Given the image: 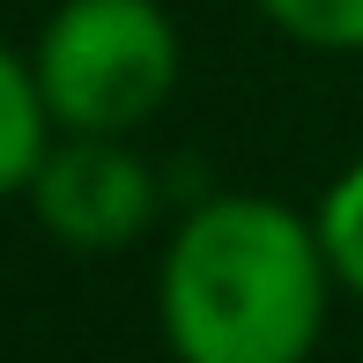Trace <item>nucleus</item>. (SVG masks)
<instances>
[{
  "label": "nucleus",
  "mask_w": 363,
  "mask_h": 363,
  "mask_svg": "<svg viewBox=\"0 0 363 363\" xmlns=\"http://www.w3.org/2000/svg\"><path fill=\"white\" fill-rule=\"evenodd\" d=\"M30 208L74 252H119L156 216V178L119 134H67L45 148L30 178Z\"/></svg>",
  "instance_id": "nucleus-3"
},
{
  "label": "nucleus",
  "mask_w": 363,
  "mask_h": 363,
  "mask_svg": "<svg viewBox=\"0 0 363 363\" xmlns=\"http://www.w3.org/2000/svg\"><path fill=\"white\" fill-rule=\"evenodd\" d=\"M334 304L319 223L267 193H216L178 223L156 274L178 363H311Z\"/></svg>",
  "instance_id": "nucleus-1"
},
{
  "label": "nucleus",
  "mask_w": 363,
  "mask_h": 363,
  "mask_svg": "<svg viewBox=\"0 0 363 363\" xmlns=\"http://www.w3.org/2000/svg\"><path fill=\"white\" fill-rule=\"evenodd\" d=\"M311 223H319V245H326V259H334V282L363 296V163H349V171L326 186V201H319Z\"/></svg>",
  "instance_id": "nucleus-5"
},
{
  "label": "nucleus",
  "mask_w": 363,
  "mask_h": 363,
  "mask_svg": "<svg viewBox=\"0 0 363 363\" xmlns=\"http://www.w3.org/2000/svg\"><path fill=\"white\" fill-rule=\"evenodd\" d=\"M259 15L311 52H363V0H259Z\"/></svg>",
  "instance_id": "nucleus-6"
},
{
  "label": "nucleus",
  "mask_w": 363,
  "mask_h": 363,
  "mask_svg": "<svg viewBox=\"0 0 363 363\" xmlns=\"http://www.w3.org/2000/svg\"><path fill=\"white\" fill-rule=\"evenodd\" d=\"M45 148H52V104L38 89V67L0 45V201L30 193Z\"/></svg>",
  "instance_id": "nucleus-4"
},
{
  "label": "nucleus",
  "mask_w": 363,
  "mask_h": 363,
  "mask_svg": "<svg viewBox=\"0 0 363 363\" xmlns=\"http://www.w3.org/2000/svg\"><path fill=\"white\" fill-rule=\"evenodd\" d=\"M30 67L60 134H134L178 89V30L163 0H60Z\"/></svg>",
  "instance_id": "nucleus-2"
}]
</instances>
